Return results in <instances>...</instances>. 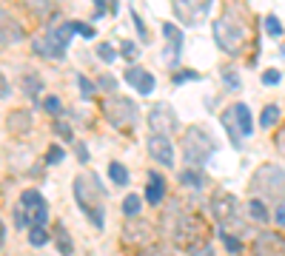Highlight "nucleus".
Returning <instances> with one entry per match:
<instances>
[{
	"label": "nucleus",
	"mask_w": 285,
	"mask_h": 256,
	"mask_svg": "<svg viewBox=\"0 0 285 256\" xmlns=\"http://www.w3.org/2000/svg\"><path fill=\"white\" fill-rule=\"evenodd\" d=\"M51 236H54V245H57V251L63 256H71L74 254V242H71V236H68V231H66V225H54V231H51Z\"/></svg>",
	"instance_id": "a211bd4d"
},
{
	"label": "nucleus",
	"mask_w": 285,
	"mask_h": 256,
	"mask_svg": "<svg viewBox=\"0 0 285 256\" xmlns=\"http://www.w3.org/2000/svg\"><path fill=\"white\" fill-rule=\"evenodd\" d=\"M166 197V179L160 174H149V182H146V202L149 205H160Z\"/></svg>",
	"instance_id": "f3484780"
},
{
	"label": "nucleus",
	"mask_w": 285,
	"mask_h": 256,
	"mask_svg": "<svg viewBox=\"0 0 285 256\" xmlns=\"http://www.w3.org/2000/svg\"><path fill=\"white\" fill-rule=\"evenodd\" d=\"M200 74L197 71H180V74H174V83L180 85V83H185V80H197Z\"/></svg>",
	"instance_id": "ea45409f"
},
{
	"label": "nucleus",
	"mask_w": 285,
	"mask_h": 256,
	"mask_svg": "<svg viewBox=\"0 0 285 256\" xmlns=\"http://www.w3.org/2000/svg\"><path fill=\"white\" fill-rule=\"evenodd\" d=\"M214 148H217L214 145V137L208 134L202 125H191L183 134V157L191 168H202L211 159Z\"/></svg>",
	"instance_id": "20e7f679"
},
{
	"label": "nucleus",
	"mask_w": 285,
	"mask_h": 256,
	"mask_svg": "<svg viewBox=\"0 0 285 256\" xmlns=\"http://www.w3.org/2000/svg\"><path fill=\"white\" fill-rule=\"evenodd\" d=\"M222 125H225V131L231 137V145L240 148V142H242V137H251L254 131V122H251V111H248V105H242V102H237L231 105L228 111H222Z\"/></svg>",
	"instance_id": "423d86ee"
},
{
	"label": "nucleus",
	"mask_w": 285,
	"mask_h": 256,
	"mask_svg": "<svg viewBox=\"0 0 285 256\" xmlns=\"http://www.w3.org/2000/svg\"><path fill=\"white\" fill-rule=\"evenodd\" d=\"M251 194L268 202H285V171L280 165H260L254 171Z\"/></svg>",
	"instance_id": "7ed1b4c3"
},
{
	"label": "nucleus",
	"mask_w": 285,
	"mask_h": 256,
	"mask_svg": "<svg viewBox=\"0 0 285 256\" xmlns=\"http://www.w3.org/2000/svg\"><path fill=\"white\" fill-rule=\"evenodd\" d=\"M71 34H74V26H71V23H57L54 32H51V40H57L60 46H68Z\"/></svg>",
	"instance_id": "4be33fe9"
},
{
	"label": "nucleus",
	"mask_w": 285,
	"mask_h": 256,
	"mask_svg": "<svg viewBox=\"0 0 285 256\" xmlns=\"http://www.w3.org/2000/svg\"><path fill=\"white\" fill-rule=\"evenodd\" d=\"M237 208H240V205H237V197L234 194H228V191H217V194L211 197V211H214L217 222H222V225L234 222Z\"/></svg>",
	"instance_id": "9d476101"
},
{
	"label": "nucleus",
	"mask_w": 285,
	"mask_h": 256,
	"mask_svg": "<svg viewBox=\"0 0 285 256\" xmlns=\"http://www.w3.org/2000/svg\"><path fill=\"white\" fill-rule=\"evenodd\" d=\"M183 185H188V188H202V182H205V177H202L197 168H188V171H183Z\"/></svg>",
	"instance_id": "b1692460"
},
{
	"label": "nucleus",
	"mask_w": 285,
	"mask_h": 256,
	"mask_svg": "<svg viewBox=\"0 0 285 256\" xmlns=\"http://www.w3.org/2000/svg\"><path fill=\"white\" fill-rule=\"evenodd\" d=\"M211 239V228L208 222L202 219L200 214H183L177 217V225H174V245L183 248V251H200L208 245Z\"/></svg>",
	"instance_id": "f03ea898"
},
{
	"label": "nucleus",
	"mask_w": 285,
	"mask_h": 256,
	"mask_svg": "<svg viewBox=\"0 0 285 256\" xmlns=\"http://www.w3.org/2000/svg\"><path fill=\"white\" fill-rule=\"evenodd\" d=\"M26 3H34V0H26Z\"/></svg>",
	"instance_id": "864d4df0"
},
{
	"label": "nucleus",
	"mask_w": 285,
	"mask_h": 256,
	"mask_svg": "<svg viewBox=\"0 0 285 256\" xmlns=\"http://www.w3.org/2000/svg\"><path fill=\"white\" fill-rule=\"evenodd\" d=\"M191 256H211V248L205 245V248H200V251H194V254H191Z\"/></svg>",
	"instance_id": "de8ad7c7"
},
{
	"label": "nucleus",
	"mask_w": 285,
	"mask_h": 256,
	"mask_svg": "<svg viewBox=\"0 0 285 256\" xmlns=\"http://www.w3.org/2000/svg\"><path fill=\"white\" fill-rule=\"evenodd\" d=\"M29 242H32L34 248H43V245L49 242V234H46V228H34V225H32V231H29Z\"/></svg>",
	"instance_id": "c85d7f7f"
},
{
	"label": "nucleus",
	"mask_w": 285,
	"mask_h": 256,
	"mask_svg": "<svg viewBox=\"0 0 285 256\" xmlns=\"http://www.w3.org/2000/svg\"><path fill=\"white\" fill-rule=\"evenodd\" d=\"M103 117L109 119L117 131H134L137 119H140V111H137V102L129 100V97H120V94H111L103 100Z\"/></svg>",
	"instance_id": "39448f33"
},
{
	"label": "nucleus",
	"mask_w": 285,
	"mask_h": 256,
	"mask_svg": "<svg viewBox=\"0 0 285 256\" xmlns=\"http://www.w3.org/2000/svg\"><path fill=\"white\" fill-rule=\"evenodd\" d=\"M126 83L132 88H137L140 94H151L154 91V74H149L143 66H132L126 68Z\"/></svg>",
	"instance_id": "4468645a"
},
{
	"label": "nucleus",
	"mask_w": 285,
	"mask_h": 256,
	"mask_svg": "<svg viewBox=\"0 0 285 256\" xmlns=\"http://www.w3.org/2000/svg\"><path fill=\"white\" fill-rule=\"evenodd\" d=\"M71 26H74V32L83 34V37H94V29H91V26H86V23H71Z\"/></svg>",
	"instance_id": "a19ab883"
},
{
	"label": "nucleus",
	"mask_w": 285,
	"mask_h": 256,
	"mask_svg": "<svg viewBox=\"0 0 285 256\" xmlns=\"http://www.w3.org/2000/svg\"><path fill=\"white\" fill-rule=\"evenodd\" d=\"M219 239H222V245H225V251H228V254H240L242 242H240L237 236H231L228 231H222V228H219Z\"/></svg>",
	"instance_id": "cd10ccee"
},
{
	"label": "nucleus",
	"mask_w": 285,
	"mask_h": 256,
	"mask_svg": "<svg viewBox=\"0 0 285 256\" xmlns=\"http://www.w3.org/2000/svg\"><path fill=\"white\" fill-rule=\"evenodd\" d=\"M74 151H77V159H80V162H86V159H88V148H86L83 142H77V148H74Z\"/></svg>",
	"instance_id": "37998d69"
},
{
	"label": "nucleus",
	"mask_w": 285,
	"mask_h": 256,
	"mask_svg": "<svg viewBox=\"0 0 285 256\" xmlns=\"http://www.w3.org/2000/svg\"><path fill=\"white\" fill-rule=\"evenodd\" d=\"M123 242L129 245V248H149L157 242V231H154V225L146 219H134V222H126V228H123Z\"/></svg>",
	"instance_id": "6e6552de"
},
{
	"label": "nucleus",
	"mask_w": 285,
	"mask_h": 256,
	"mask_svg": "<svg viewBox=\"0 0 285 256\" xmlns=\"http://www.w3.org/2000/svg\"><path fill=\"white\" fill-rule=\"evenodd\" d=\"M77 85H80V91H83V97H94V83L88 80V77H77Z\"/></svg>",
	"instance_id": "72a5a7b5"
},
{
	"label": "nucleus",
	"mask_w": 285,
	"mask_h": 256,
	"mask_svg": "<svg viewBox=\"0 0 285 256\" xmlns=\"http://www.w3.org/2000/svg\"><path fill=\"white\" fill-rule=\"evenodd\" d=\"M43 108L49 111L51 117H60V114H63V102L57 100V97H46V100H43Z\"/></svg>",
	"instance_id": "7c9ffc66"
},
{
	"label": "nucleus",
	"mask_w": 285,
	"mask_h": 256,
	"mask_svg": "<svg viewBox=\"0 0 285 256\" xmlns=\"http://www.w3.org/2000/svg\"><path fill=\"white\" fill-rule=\"evenodd\" d=\"M263 83L265 85H277L280 83V71H277V68H268V71L263 74Z\"/></svg>",
	"instance_id": "4c0bfd02"
},
{
	"label": "nucleus",
	"mask_w": 285,
	"mask_h": 256,
	"mask_svg": "<svg viewBox=\"0 0 285 256\" xmlns=\"http://www.w3.org/2000/svg\"><path fill=\"white\" fill-rule=\"evenodd\" d=\"M3 242H6V228H3V219H0V248H3Z\"/></svg>",
	"instance_id": "8fccbe9b"
},
{
	"label": "nucleus",
	"mask_w": 285,
	"mask_h": 256,
	"mask_svg": "<svg viewBox=\"0 0 285 256\" xmlns=\"http://www.w3.org/2000/svg\"><path fill=\"white\" fill-rule=\"evenodd\" d=\"M54 134L60 137L63 142H71V139H74V134H71V128H68L66 122H57V125H54Z\"/></svg>",
	"instance_id": "473e14b6"
},
{
	"label": "nucleus",
	"mask_w": 285,
	"mask_h": 256,
	"mask_svg": "<svg viewBox=\"0 0 285 256\" xmlns=\"http://www.w3.org/2000/svg\"><path fill=\"white\" fill-rule=\"evenodd\" d=\"M265 32H268L271 37H280V34H283V26H280V20H277L274 15L265 17Z\"/></svg>",
	"instance_id": "2f4dec72"
},
{
	"label": "nucleus",
	"mask_w": 285,
	"mask_h": 256,
	"mask_svg": "<svg viewBox=\"0 0 285 256\" xmlns=\"http://www.w3.org/2000/svg\"><path fill=\"white\" fill-rule=\"evenodd\" d=\"M222 80L228 85V91H240V74L231 71V68H222Z\"/></svg>",
	"instance_id": "c756f323"
},
{
	"label": "nucleus",
	"mask_w": 285,
	"mask_h": 256,
	"mask_svg": "<svg viewBox=\"0 0 285 256\" xmlns=\"http://www.w3.org/2000/svg\"><path fill=\"white\" fill-rule=\"evenodd\" d=\"M214 40H217V46L225 54H240L242 51V26L237 23L231 15H222L219 20H214Z\"/></svg>",
	"instance_id": "0eeeda50"
},
{
	"label": "nucleus",
	"mask_w": 285,
	"mask_h": 256,
	"mask_svg": "<svg viewBox=\"0 0 285 256\" xmlns=\"http://www.w3.org/2000/svg\"><path fill=\"white\" fill-rule=\"evenodd\" d=\"M248 214H251V219L260 222V225H265V222H268V208H265L263 199H257V197L248 202Z\"/></svg>",
	"instance_id": "412c9836"
},
{
	"label": "nucleus",
	"mask_w": 285,
	"mask_h": 256,
	"mask_svg": "<svg viewBox=\"0 0 285 256\" xmlns=\"http://www.w3.org/2000/svg\"><path fill=\"white\" fill-rule=\"evenodd\" d=\"M40 88H43V83H40V77H37V74H26V77H23V91H26L29 97H37V94H40Z\"/></svg>",
	"instance_id": "a878e982"
},
{
	"label": "nucleus",
	"mask_w": 285,
	"mask_h": 256,
	"mask_svg": "<svg viewBox=\"0 0 285 256\" xmlns=\"http://www.w3.org/2000/svg\"><path fill=\"white\" fill-rule=\"evenodd\" d=\"M146 256H171L168 251H151V254H146Z\"/></svg>",
	"instance_id": "3c124183"
},
{
	"label": "nucleus",
	"mask_w": 285,
	"mask_h": 256,
	"mask_svg": "<svg viewBox=\"0 0 285 256\" xmlns=\"http://www.w3.org/2000/svg\"><path fill=\"white\" fill-rule=\"evenodd\" d=\"M74 199L94 228L106 225V211H103L106 208V191H103L100 179L94 174H77L74 177Z\"/></svg>",
	"instance_id": "f257e3e1"
},
{
	"label": "nucleus",
	"mask_w": 285,
	"mask_h": 256,
	"mask_svg": "<svg viewBox=\"0 0 285 256\" xmlns=\"http://www.w3.org/2000/svg\"><path fill=\"white\" fill-rule=\"evenodd\" d=\"M171 9H174L177 20H180V23H185V26L200 23V9H197V0H171Z\"/></svg>",
	"instance_id": "dca6fc26"
},
{
	"label": "nucleus",
	"mask_w": 285,
	"mask_h": 256,
	"mask_svg": "<svg viewBox=\"0 0 285 256\" xmlns=\"http://www.w3.org/2000/svg\"><path fill=\"white\" fill-rule=\"evenodd\" d=\"M109 177H111L117 185H126V182H129V171H126L123 162H109Z\"/></svg>",
	"instance_id": "5701e85b"
},
{
	"label": "nucleus",
	"mask_w": 285,
	"mask_h": 256,
	"mask_svg": "<svg viewBox=\"0 0 285 256\" xmlns=\"http://www.w3.org/2000/svg\"><path fill=\"white\" fill-rule=\"evenodd\" d=\"M6 125H9V134L26 137L29 131H32V111H26V108H15V111H9Z\"/></svg>",
	"instance_id": "2eb2a0df"
},
{
	"label": "nucleus",
	"mask_w": 285,
	"mask_h": 256,
	"mask_svg": "<svg viewBox=\"0 0 285 256\" xmlns=\"http://www.w3.org/2000/svg\"><path fill=\"white\" fill-rule=\"evenodd\" d=\"M109 6H111V15H117V0H109Z\"/></svg>",
	"instance_id": "603ef678"
},
{
	"label": "nucleus",
	"mask_w": 285,
	"mask_h": 256,
	"mask_svg": "<svg viewBox=\"0 0 285 256\" xmlns=\"http://www.w3.org/2000/svg\"><path fill=\"white\" fill-rule=\"evenodd\" d=\"M163 34H166L168 40H171V49H174V60L180 57V49H183V32L174 26V23H166L163 26Z\"/></svg>",
	"instance_id": "aec40b11"
},
{
	"label": "nucleus",
	"mask_w": 285,
	"mask_h": 256,
	"mask_svg": "<svg viewBox=\"0 0 285 256\" xmlns=\"http://www.w3.org/2000/svg\"><path fill=\"white\" fill-rule=\"evenodd\" d=\"M97 85H100V88H106V91H111V88H114V77H109V74H106V77H100V80H97Z\"/></svg>",
	"instance_id": "79ce46f5"
},
{
	"label": "nucleus",
	"mask_w": 285,
	"mask_h": 256,
	"mask_svg": "<svg viewBox=\"0 0 285 256\" xmlns=\"http://www.w3.org/2000/svg\"><path fill=\"white\" fill-rule=\"evenodd\" d=\"M277 148H280V151L285 154V125L280 128V134H277Z\"/></svg>",
	"instance_id": "a18cd8bd"
},
{
	"label": "nucleus",
	"mask_w": 285,
	"mask_h": 256,
	"mask_svg": "<svg viewBox=\"0 0 285 256\" xmlns=\"http://www.w3.org/2000/svg\"><path fill=\"white\" fill-rule=\"evenodd\" d=\"M32 49L37 51V54H43V57H63L66 54V46H60L57 40H34Z\"/></svg>",
	"instance_id": "6ab92c4d"
},
{
	"label": "nucleus",
	"mask_w": 285,
	"mask_h": 256,
	"mask_svg": "<svg viewBox=\"0 0 285 256\" xmlns=\"http://www.w3.org/2000/svg\"><path fill=\"white\" fill-rule=\"evenodd\" d=\"M277 222H280V225H285V208H280V211H277Z\"/></svg>",
	"instance_id": "09e8293b"
},
{
	"label": "nucleus",
	"mask_w": 285,
	"mask_h": 256,
	"mask_svg": "<svg viewBox=\"0 0 285 256\" xmlns=\"http://www.w3.org/2000/svg\"><path fill=\"white\" fill-rule=\"evenodd\" d=\"M97 54H100V57L106 60V63H111V60L117 57V54H114V49H111L109 43H100V46H97Z\"/></svg>",
	"instance_id": "c9c22d12"
},
{
	"label": "nucleus",
	"mask_w": 285,
	"mask_h": 256,
	"mask_svg": "<svg viewBox=\"0 0 285 256\" xmlns=\"http://www.w3.org/2000/svg\"><path fill=\"white\" fill-rule=\"evenodd\" d=\"M134 54H137V46H132V43L126 40V43H123V57H134Z\"/></svg>",
	"instance_id": "c03bdc74"
},
{
	"label": "nucleus",
	"mask_w": 285,
	"mask_h": 256,
	"mask_svg": "<svg viewBox=\"0 0 285 256\" xmlns=\"http://www.w3.org/2000/svg\"><path fill=\"white\" fill-rule=\"evenodd\" d=\"M277 119H280V105H265L263 114H260V125L268 128V125H274Z\"/></svg>",
	"instance_id": "393cba45"
},
{
	"label": "nucleus",
	"mask_w": 285,
	"mask_h": 256,
	"mask_svg": "<svg viewBox=\"0 0 285 256\" xmlns=\"http://www.w3.org/2000/svg\"><path fill=\"white\" fill-rule=\"evenodd\" d=\"M60 159H63V148H57V145H51V148H49V157H46V162H49V165H57Z\"/></svg>",
	"instance_id": "e433bc0d"
},
{
	"label": "nucleus",
	"mask_w": 285,
	"mask_h": 256,
	"mask_svg": "<svg viewBox=\"0 0 285 256\" xmlns=\"http://www.w3.org/2000/svg\"><path fill=\"white\" fill-rule=\"evenodd\" d=\"M140 208H143V199H140L137 194H129V197H126V202H123V214H126V217H137V214H140Z\"/></svg>",
	"instance_id": "bb28decb"
},
{
	"label": "nucleus",
	"mask_w": 285,
	"mask_h": 256,
	"mask_svg": "<svg viewBox=\"0 0 285 256\" xmlns=\"http://www.w3.org/2000/svg\"><path fill=\"white\" fill-rule=\"evenodd\" d=\"M15 228H20V231H23V228H29V217H26V211H23L20 205L15 208Z\"/></svg>",
	"instance_id": "f704fd0d"
},
{
	"label": "nucleus",
	"mask_w": 285,
	"mask_h": 256,
	"mask_svg": "<svg viewBox=\"0 0 285 256\" xmlns=\"http://www.w3.org/2000/svg\"><path fill=\"white\" fill-rule=\"evenodd\" d=\"M149 128L154 134L166 137V134H174V131L180 128V119H177L174 108H171L168 102H157L149 111Z\"/></svg>",
	"instance_id": "1a4fd4ad"
},
{
	"label": "nucleus",
	"mask_w": 285,
	"mask_h": 256,
	"mask_svg": "<svg viewBox=\"0 0 285 256\" xmlns=\"http://www.w3.org/2000/svg\"><path fill=\"white\" fill-rule=\"evenodd\" d=\"M146 148H149V157L154 162H160V165H166V168L174 165V145H171L168 137H160V134L149 137V145H146Z\"/></svg>",
	"instance_id": "f8f14e48"
},
{
	"label": "nucleus",
	"mask_w": 285,
	"mask_h": 256,
	"mask_svg": "<svg viewBox=\"0 0 285 256\" xmlns=\"http://www.w3.org/2000/svg\"><path fill=\"white\" fill-rule=\"evenodd\" d=\"M254 256H285V239L274 231L260 234L254 242Z\"/></svg>",
	"instance_id": "ddd939ff"
},
{
	"label": "nucleus",
	"mask_w": 285,
	"mask_h": 256,
	"mask_svg": "<svg viewBox=\"0 0 285 256\" xmlns=\"http://www.w3.org/2000/svg\"><path fill=\"white\" fill-rule=\"evenodd\" d=\"M9 94V85H6V77L0 74V97H6Z\"/></svg>",
	"instance_id": "49530a36"
},
{
	"label": "nucleus",
	"mask_w": 285,
	"mask_h": 256,
	"mask_svg": "<svg viewBox=\"0 0 285 256\" xmlns=\"http://www.w3.org/2000/svg\"><path fill=\"white\" fill-rule=\"evenodd\" d=\"M23 37H26V32H23L20 20H17L12 12L0 9V46H15Z\"/></svg>",
	"instance_id": "9b49d317"
},
{
	"label": "nucleus",
	"mask_w": 285,
	"mask_h": 256,
	"mask_svg": "<svg viewBox=\"0 0 285 256\" xmlns=\"http://www.w3.org/2000/svg\"><path fill=\"white\" fill-rule=\"evenodd\" d=\"M132 20H134V26H137V32H140V37H143V40H149V29H146V23L140 20V15H137V12H132Z\"/></svg>",
	"instance_id": "58836bf2"
}]
</instances>
